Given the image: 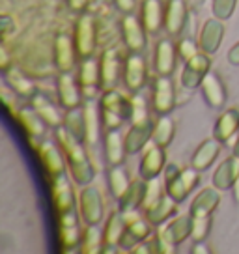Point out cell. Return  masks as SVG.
<instances>
[{"label": "cell", "instance_id": "cell-1", "mask_svg": "<svg viewBox=\"0 0 239 254\" xmlns=\"http://www.w3.org/2000/svg\"><path fill=\"white\" fill-rule=\"evenodd\" d=\"M56 136L60 140V148L64 151L65 163L69 165L75 182L79 185H88L94 178V168L86 155V150L82 148V140L75 138L65 127H60L56 131Z\"/></svg>", "mask_w": 239, "mask_h": 254}, {"label": "cell", "instance_id": "cell-2", "mask_svg": "<svg viewBox=\"0 0 239 254\" xmlns=\"http://www.w3.org/2000/svg\"><path fill=\"white\" fill-rule=\"evenodd\" d=\"M221 202V194H219V189L217 187H207V189H202L194 196L191 204V219H192V234L191 238L198 243V241H204L209 234V228H211V215L217 209Z\"/></svg>", "mask_w": 239, "mask_h": 254}, {"label": "cell", "instance_id": "cell-3", "mask_svg": "<svg viewBox=\"0 0 239 254\" xmlns=\"http://www.w3.org/2000/svg\"><path fill=\"white\" fill-rule=\"evenodd\" d=\"M192 234L191 215H178L168 222L167 226H161L155 234V251L161 254H174L176 247L183 243Z\"/></svg>", "mask_w": 239, "mask_h": 254}, {"label": "cell", "instance_id": "cell-4", "mask_svg": "<svg viewBox=\"0 0 239 254\" xmlns=\"http://www.w3.org/2000/svg\"><path fill=\"white\" fill-rule=\"evenodd\" d=\"M198 180H200L198 170H196L194 167L178 170V167L170 165V167L165 170V185H167V192L178 202V204H181V202L191 194V190L196 187Z\"/></svg>", "mask_w": 239, "mask_h": 254}, {"label": "cell", "instance_id": "cell-5", "mask_svg": "<svg viewBox=\"0 0 239 254\" xmlns=\"http://www.w3.org/2000/svg\"><path fill=\"white\" fill-rule=\"evenodd\" d=\"M131 116V101L114 90H107L101 97V120L107 129H120L123 120Z\"/></svg>", "mask_w": 239, "mask_h": 254}, {"label": "cell", "instance_id": "cell-6", "mask_svg": "<svg viewBox=\"0 0 239 254\" xmlns=\"http://www.w3.org/2000/svg\"><path fill=\"white\" fill-rule=\"evenodd\" d=\"M97 43V32L94 17L82 13L75 26V47L80 58H90L92 53L96 51Z\"/></svg>", "mask_w": 239, "mask_h": 254}, {"label": "cell", "instance_id": "cell-7", "mask_svg": "<svg viewBox=\"0 0 239 254\" xmlns=\"http://www.w3.org/2000/svg\"><path fill=\"white\" fill-rule=\"evenodd\" d=\"M79 209L82 221L88 226L99 224L103 221V198L97 187H84L79 194Z\"/></svg>", "mask_w": 239, "mask_h": 254}, {"label": "cell", "instance_id": "cell-8", "mask_svg": "<svg viewBox=\"0 0 239 254\" xmlns=\"http://www.w3.org/2000/svg\"><path fill=\"white\" fill-rule=\"evenodd\" d=\"M209 65H211V56L200 51L198 55H194L185 62V67L181 71V84L187 90L198 88L204 77L209 73Z\"/></svg>", "mask_w": 239, "mask_h": 254}, {"label": "cell", "instance_id": "cell-9", "mask_svg": "<svg viewBox=\"0 0 239 254\" xmlns=\"http://www.w3.org/2000/svg\"><path fill=\"white\" fill-rule=\"evenodd\" d=\"M148 79V67L142 53H131L123 64V82L131 92L142 90Z\"/></svg>", "mask_w": 239, "mask_h": 254}, {"label": "cell", "instance_id": "cell-10", "mask_svg": "<svg viewBox=\"0 0 239 254\" xmlns=\"http://www.w3.org/2000/svg\"><path fill=\"white\" fill-rule=\"evenodd\" d=\"M223 38H224V23L221 19H207L204 26H202V30H200V36H198V47L202 53H206V55L213 56L219 51L221 47V43H223Z\"/></svg>", "mask_w": 239, "mask_h": 254}, {"label": "cell", "instance_id": "cell-11", "mask_svg": "<svg viewBox=\"0 0 239 254\" xmlns=\"http://www.w3.org/2000/svg\"><path fill=\"white\" fill-rule=\"evenodd\" d=\"M165 163H167L165 148L153 142L148 144L146 150H144L142 159H140V178L142 180H152V178L161 176Z\"/></svg>", "mask_w": 239, "mask_h": 254}, {"label": "cell", "instance_id": "cell-12", "mask_svg": "<svg viewBox=\"0 0 239 254\" xmlns=\"http://www.w3.org/2000/svg\"><path fill=\"white\" fill-rule=\"evenodd\" d=\"M153 111L157 114H170L176 105L174 82L167 75H161L153 86Z\"/></svg>", "mask_w": 239, "mask_h": 254}, {"label": "cell", "instance_id": "cell-13", "mask_svg": "<svg viewBox=\"0 0 239 254\" xmlns=\"http://www.w3.org/2000/svg\"><path fill=\"white\" fill-rule=\"evenodd\" d=\"M121 34L131 53H142L146 49V28L135 15L125 13L121 19Z\"/></svg>", "mask_w": 239, "mask_h": 254}, {"label": "cell", "instance_id": "cell-14", "mask_svg": "<svg viewBox=\"0 0 239 254\" xmlns=\"http://www.w3.org/2000/svg\"><path fill=\"white\" fill-rule=\"evenodd\" d=\"M77 47H75V40H71L69 36H58L55 41V60L56 67L60 69V73H71L75 67V60H77Z\"/></svg>", "mask_w": 239, "mask_h": 254}, {"label": "cell", "instance_id": "cell-15", "mask_svg": "<svg viewBox=\"0 0 239 254\" xmlns=\"http://www.w3.org/2000/svg\"><path fill=\"white\" fill-rule=\"evenodd\" d=\"M150 224L152 222L148 221V219H133V221H129L123 236L120 239V249L131 251L136 245H140L142 241H146V239L150 238V234H152Z\"/></svg>", "mask_w": 239, "mask_h": 254}, {"label": "cell", "instance_id": "cell-16", "mask_svg": "<svg viewBox=\"0 0 239 254\" xmlns=\"http://www.w3.org/2000/svg\"><path fill=\"white\" fill-rule=\"evenodd\" d=\"M176 60H178V49L170 40H161L155 47L153 65L159 75L170 77L176 71Z\"/></svg>", "mask_w": 239, "mask_h": 254}, {"label": "cell", "instance_id": "cell-17", "mask_svg": "<svg viewBox=\"0 0 239 254\" xmlns=\"http://www.w3.org/2000/svg\"><path fill=\"white\" fill-rule=\"evenodd\" d=\"M221 148H223V142H221V140H217L215 136L204 140V142L196 148L194 155L191 157V167H194L198 172L207 170V168L215 163V159L219 157Z\"/></svg>", "mask_w": 239, "mask_h": 254}, {"label": "cell", "instance_id": "cell-18", "mask_svg": "<svg viewBox=\"0 0 239 254\" xmlns=\"http://www.w3.org/2000/svg\"><path fill=\"white\" fill-rule=\"evenodd\" d=\"M125 136H121L120 129H107L105 135V159L111 167H118L125 159Z\"/></svg>", "mask_w": 239, "mask_h": 254}, {"label": "cell", "instance_id": "cell-19", "mask_svg": "<svg viewBox=\"0 0 239 254\" xmlns=\"http://www.w3.org/2000/svg\"><path fill=\"white\" fill-rule=\"evenodd\" d=\"M202 94H204V99L207 101L209 107L213 109H223L224 101H226V88L223 86V80L217 73L209 71L202 80Z\"/></svg>", "mask_w": 239, "mask_h": 254}, {"label": "cell", "instance_id": "cell-20", "mask_svg": "<svg viewBox=\"0 0 239 254\" xmlns=\"http://www.w3.org/2000/svg\"><path fill=\"white\" fill-rule=\"evenodd\" d=\"M79 84L88 97H94L97 88L101 86V67H99V62L92 60V56L84 58V62L80 65Z\"/></svg>", "mask_w": 239, "mask_h": 254}, {"label": "cell", "instance_id": "cell-21", "mask_svg": "<svg viewBox=\"0 0 239 254\" xmlns=\"http://www.w3.org/2000/svg\"><path fill=\"white\" fill-rule=\"evenodd\" d=\"M120 55L116 49H109L101 55L99 60V67H101V86L105 90H111L116 86L120 79Z\"/></svg>", "mask_w": 239, "mask_h": 254}, {"label": "cell", "instance_id": "cell-22", "mask_svg": "<svg viewBox=\"0 0 239 254\" xmlns=\"http://www.w3.org/2000/svg\"><path fill=\"white\" fill-rule=\"evenodd\" d=\"M187 23V6L183 0H168L165 9V28L168 36H178Z\"/></svg>", "mask_w": 239, "mask_h": 254}, {"label": "cell", "instance_id": "cell-23", "mask_svg": "<svg viewBox=\"0 0 239 254\" xmlns=\"http://www.w3.org/2000/svg\"><path fill=\"white\" fill-rule=\"evenodd\" d=\"M127 221H125V213L123 211H116L109 217L107 226L103 232V251H114L120 247V239L125 232Z\"/></svg>", "mask_w": 239, "mask_h": 254}, {"label": "cell", "instance_id": "cell-24", "mask_svg": "<svg viewBox=\"0 0 239 254\" xmlns=\"http://www.w3.org/2000/svg\"><path fill=\"white\" fill-rule=\"evenodd\" d=\"M238 178H239V157L234 155V157H228L217 167L215 174H213V187H217L219 190L232 189Z\"/></svg>", "mask_w": 239, "mask_h": 254}, {"label": "cell", "instance_id": "cell-25", "mask_svg": "<svg viewBox=\"0 0 239 254\" xmlns=\"http://www.w3.org/2000/svg\"><path fill=\"white\" fill-rule=\"evenodd\" d=\"M80 84L75 82L71 73H62L58 79V97L64 109H75L80 105Z\"/></svg>", "mask_w": 239, "mask_h": 254}, {"label": "cell", "instance_id": "cell-26", "mask_svg": "<svg viewBox=\"0 0 239 254\" xmlns=\"http://www.w3.org/2000/svg\"><path fill=\"white\" fill-rule=\"evenodd\" d=\"M165 8L161 0H144L142 4V24L148 34H157L163 26Z\"/></svg>", "mask_w": 239, "mask_h": 254}, {"label": "cell", "instance_id": "cell-27", "mask_svg": "<svg viewBox=\"0 0 239 254\" xmlns=\"http://www.w3.org/2000/svg\"><path fill=\"white\" fill-rule=\"evenodd\" d=\"M239 131V109H228L224 111L215 124L213 129V136L221 142L230 140L232 136Z\"/></svg>", "mask_w": 239, "mask_h": 254}, {"label": "cell", "instance_id": "cell-28", "mask_svg": "<svg viewBox=\"0 0 239 254\" xmlns=\"http://www.w3.org/2000/svg\"><path fill=\"white\" fill-rule=\"evenodd\" d=\"M40 157L43 167L49 174L53 176H62L64 174V151L58 150L53 142H43L40 146Z\"/></svg>", "mask_w": 239, "mask_h": 254}, {"label": "cell", "instance_id": "cell-29", "mask_svg": "<svg viewBox=\"0 0 239 254\" xmlns=\"http://www.w3.org/2000/svg\"><path fill=\"white\" fill-rule=\"evenodd\" d=\"M176 209H178V202L168 192H165L150 209H146V219L152 222L153 226H161L170 215L176 213Z\"/></svg>", "mask_w": 239, "mask_h": 254}, {"label": "cell", "instance_id": "cell-30", "mask_svg": "<svg viewBox=\"0 0 239 254\" xmlns=\"http://www.w3.org/2000/svg\"><path fill=\"white\" fill-rule=\"evenodd\" d=\"M153 124L148 126H131V129L125 135V150L127 153H136V151L144 150L148 142H152Z\"/></svg>", "mask_w": 239, "mask_h": 254}, {"label": "cell", "instance_id": "cell-31", "mask_svg": "<svg viewBox=\"0 0 239 254\" xmlns=\"http://www.w3.org/2000/svg\"><path fill=\"white\" fill-rule=\"evenodd\" d=\"M60 241L65 249H71L79 243V222L73 211L60 215Z\"/></svg>", "mask_w": 239, "mask_h": 254}, {"label": "cell", "instance_id": "cell-32", "mask_svg": "<svg viewBox=\"0 0 239 254\" xmlns=\"http://www.w3.org/2000/svg\"><path fill=\"white\" fill-rule=\"evenodd\" d=\"M176 135V122L168 114H159V120L155 122L152 133V142L157 146L167 148L168 144L172 142V138Z\"/></svg>", "mask_w": 239, "mask_h": 254}, {"label": "cell", "instance_id": "cell-33", "mask_svg": "<svg viewBox=\"0 0 239 254\" xmlns=\"http://www.w3.org/2000/svg\"><path fill=\"white\" fill-rule=\"evenodd\" d=\"M144 194H146V183L140 182V180L131 182L127 192L120 198V209H121L123 213H133L136 207L142 206Z\"/></svg>", "mask_w": 239, "mask_h": 254}, {"label": "cell", "instance_id": "cell-34", "mask_svg": "<svg viewBox=\"0 0 239 254\" xmlns=\"http://www.w3.org/2000/svg\"><path fill=\"white\" fill-rule=\"evenodd\" d=\"M64 127L71 133L75 138L84 140L86 138V116H84V109H67V114L64 118Z\"/></svg>", "mask_w": 239, "mask_h": 254}, {"label": "cell", "instance_id": "cell-35", "mask_svg": "<svg viewBox=\"0 0 239 254\" xmlns=\"http://www.w3.org/2000/svg\"><path fill=\"white\" fill-rule=\"evenodd\" d=\"M17 118H19V122L26 129V133L32 136V138H38V136L43 135V131H45V120L34 111V107L32 109H23V111L19 112Z\"/></svg>", "mask_w": 239, "mask_h": 254}, {"label": "cell", "instance_id": "cell-36", "mask_svg": "<svg viewBox=\"0 0 239 254\" xmlns=\"http://www.w3.org/2000/svg\"><path fill=\"white\" fill-rule=\"evenodd\" d=\"M129 185H131V182H129L127 172L120 167V165L118 167H112L109 170V189H111L112 196L116 200H120L127 192Z\"/></svg>", "mask_w": 239, "mask_h": 254}, {"label": "cell", "instance_id": "cell-37", "mask_svg": "<svg viewBox=\"0 0 239 254\" xmlns=\"http://www.w3.org/2000/svg\"><path fill=\"white\" fill-rule=\"evenodd\" d=\"M32 107L34 111L45 120V124H49V126H60V114H58V111L49 103L43 95H34Z\"/></svg>", "mask_w": 239, "mask_h": 254}, {"label": "cell", "instance_id": "cell-38", "mask_svg": "<svg viewBox=\"0 0 239 254\" xmlns=\"http://www.w3.org/2000/svg\"><path fill=\"white\" fill-rule=\"evenodd\" d=\"M131 126H148V124H153L152 118H150V111H148V103L146 99L140 97V95H135L131 99Z\"/></svg>", "mask_w": 239, "mask_h": 254}, {"label": "cell", "instance_id": "cell-39", "mask_svg": "<svg viewBox=\"0 0 239 254\" xmlns=\"http://www.w3.org/2000/svg\"><path fill=\"white\" fill-rule=\"evenodd\" d=\"M82 251L86 254H97L103 251V232L97 228V224L88 226L86 234H84V243H82Z\"/></svg>", "mask_w": 239, "mask_h": 254}, {"label": "cell", "instance_id": "cell-40", "mask_svg": "<svg viewBox=\"0 0 239 254\" xmlns=\"http://www.w3.org/2000/svg\"><path fill=\"white\" fill-rule=\"evenodd\" d=\"M84 116H86V140L88 144H96L99 138V118H97V111L92 103L84 107Z\"/></svg>", "mask_w": 239, "mask_h": 254}, {"label": "cell", "instance_id": "cell-41", "mask_svg": "<svg viewBox=\"0 0 239 254\" xmlns=\"http://www.w3.org/2000/svg\"><path fill=\"white\" fill-rule=\"evenodd\" d=\"M163 194L165 192H163V185H161L159 176L152 178V180H146V194H144V202H142L144 209H150Z\"/></svg>", "mask_w": 239, "mask_h": 254}, {"label": "cell", "instance_id": "cell-42", "mask_svg": "<svg viewBox=\"0 0 239 254\" xmlns=\"http://www.w3.org/2000/svg\"><path fill=\"white\" fill-rule=\"evenodd\" d=\"M8 79H9V84L13 86V90H15L17 94H23V95H32L34 94L32 80L23 77L19 71H15V69L8 71Z\"/></svg>", "mask_w": 239, "mask_h": 254}, {"label": "cell", "instance_id": "cell-43", "mask_svg": "<svg viewBox=\"0 0 239 254\" xmlns=\"http://www.w3.org/2000/svg\"><path fill=\"white\" fill-rule=\"evenodd\" d=\"M236 6H238V0H213V17L221 19V21H226L234 15L236 11Z\"/></svg>", "mask_w": 239, "mask_h": 254}, {"label": "cell", "instance_id": "cell-44", "mask_svg": "<svg viewBox=\"0 0 239 254\" xmlns=\"http://www.w3.org/2000/svg\"><path fill=\"white\" fill-rule=\"evenodd\" d=\"M196 49H200L196 43L192 40H189V38H185V40L179 41V47H178V53H179V56L183 58L185 62L189 60V58H192L194 55H198V51Z\"/></svg>", "mask_w": 239, "mask_h": 254}, {"label": "cell", "instance_id": "cell-45", "mask_svg": "<svg viewBox=\"0 0 239 254\" xmlns=\"http://www.w3.org/2000/svg\"><path fill=\"white\" fill-rule=\"evenodd\" d=\"M114 4H116V8H118L120 11H123V13H133L136 6V0H114Z\"/></svg>", "mask_w": 239, "mask_h": 254}, {"label": "cell", "instance_id": "cell-46", "mask_svg": "<svg viewBox=\"0 0 239 254\" xmlns=\"http://www.w3.org/2000/svg\"><path fill=\"white\" fill-rule=\"evenodd\" d=\"M228 62H230L232 65H239V41L228 51Z\"/></svg>", "mask_w": 239, "mask_h": 254}, {"label": "cell", "instance_id": "cell-47", "mask_svg": "<svg viewBox=\"0 0 239 254\" xmlns=\"http://www.w3.org/2000/svg\"><path fill=\"white\" fill-rule=\"evenodd\" d=\"M67 2L73 11H84V8L88 6V0H67Z\"/></svg>", "mask_w": 239, "mask_h": 254}, {"label": "cell", "instance_id": "cell-48", "mask_svg": "<svg viewBox=\"0 0 239 254\" xmlns=\"http://www.w3.org/2000/svg\"><path fill=\"white\" fill-rule=\"evenodd\" d=\"M232 189H234V196H236V200L239 202V178L236 180V183H234V187H232Z\"/></svg>", "mask_w": 239, "mask_h": 254}, {"label": "cell", "instance_id": "cell-49", "mask_svg": "<svg viewBox=\"0 0 239 254\" xmlns=\"http://www.w3.org/2000/svg\"><path fill=\"white\" fill-rule=\"evenodd\" d=\"M234 155L239 157V136H238V140H236V144H234Z\"/></svg>", "mask_w": 239, "mask_h": 254}]
</instances>
